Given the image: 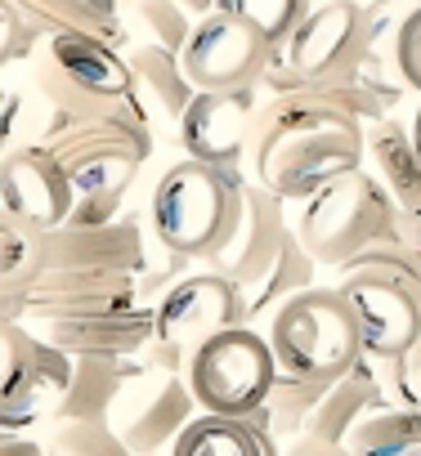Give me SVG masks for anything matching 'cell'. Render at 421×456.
Instances as JSON below:
<instances>
[{
	"label": "cell",
	"mask_w": 421,
	"mask_h": 456,
	"mask_svg": "<svg viewBox=\"0 0 421 456\" xmlns=\"http://www.w3.org/2000/svg\"><path fill=\"white\" fill-rule=\"evenodd\" d=\"M41 32L28 23V14L14 5V0H5V45H0V54H5V63H14V59H23L28 50H32V41H37Z\"/></svg>",
	"instance_id": "32"
},
{
	"label": "cell",
	"mask_w": 421,
	"mask_h": 456,
	"mask_svg": "<svg viewBox=\"0 0 421 456\" xmlns=\"http://www.w3.org/2000/svg\"><path fill=\"white\" fill-rule=\"evenodd\" d=\"M265 103H269L265 81L238 86V90H197L193 103L184 108V117L175 121L184 157L206 161V166H225V170H243V161L252 157V130H256V117Z\"/></svg>",
	"instance_id": "11"
},
{
	"label": "cell",
	"mask_w": 421,
	"mask_h": 456,
	"mask_svg": "<svg viewBox=\"0 0 421 456\" xmlns=\"http://www.w3.org/2000/svg\"><path fill=\"white\" fill-rule=\"evenodd\" d=\"M0 210L10 224L37 228V233H54L77 210V188L63 170V161L45 143H23L19 152H5V170H0Z\"/></svg>",
	"instance_id": "15"
},
{
	"label": "cell",
	"mask_w": 421,
	"mask_h": 456,
	"mask_svg": "<svg viewBox=\"0 0 421 456\" xmlns=\"http://www.w3.org/2000/svg\"><path fill=\"white\" fill-rule=\"evenodd\" d=\"M95 10H103V14H117V0H90Z\"/></svg>",
	"instance_id": "37"
},
{
	"label": "cell",
	"mask_w": 421,
	"mask_h": 456,
	"mask_svg": "<svg viewBox=\"0 0 421 456\" xmlns=\"http://www.w3.org/2000/svg\"><path fill=\"white\" fill-rule=\"evenodd\" d=\"M210 5H216V0H210Z\"/></svg>",
	"instance_id": "41"
},
{
	"label": "cell",
	"mask_w": 421,
	"mask_h": 456,
	"mask_svg": "<svg viewBox=\"0 0 421 456\" xmlns=\"http://www.w3.org/2000/svg\"><path fill=\"white\" fill-rule=\"evenodd\" d=\"M170 456H283L274 429L260 416L202 411L170 447Z\"/></svg>",
	"instance_id": "20"
},
{
	"label": "cell",
	"mask_w": 421,
	"mask_h": 456,
	"mask_svg": "<svg viewBox=\"0 0 421 456\" xmlns=\"http://www.w3.org/2000/svg\"><path fill=\"white\" fill-rule=\"evenodd\" d=\"M41 143L63 161L72 188H77V224H95V219H112L126 188L135 183L139 166L148 161L153 148V130H148V112L126 108V112H108V117H72L54 108L50 130L41 134Z\"/></svg>",
	"instance_id": "2"
},
{
	"label": "cell",
	"mask_w": 421,
	"mask_h": 456,
	"mask_svg": "<svg viewBox=\"0 0 421 456\" xmlns=\"http://www.w3.org/2000/svg\"><path fill=\"white\" fill-rule=\"evenodd\" d=\"M350 456H421V407H381L350 438Z\"/></svg>",
	"instance_id": "25"
},
{
	"label": "cell",
	"mask_w": 421,
	"mask_h": 456,
	"mask_svg": "<svg viewBox=\"0 0 421 456\" xmlns=\"http://www.w3.org/2000/svg\"><path fill=\"white\" fill-rule=\"evenodd\" d=\"M314 269H318V260L305 251V242L296 238V228L287 233V242H283V251H278V260L269 265V273L247 291V309H252V322L256 318H274L287 300H296L301 291H310L314 287Z\"/></svg>",
	"instance_id": "23"
},
{
	"label": "cell",
	"mask_w": 421,
	"mask_h": 456,
	"mask_svg": "<svg viewBox=\"0 0 421 456\" xmlns=\"http://www.w3.org/2000/svg\"><path fill=\"white\" fill-rule=\"evenodd\" d=\"M278 371L301 380H341L363 362V340L341 287H310L269 318Z\"/></svg>",
	"instance_id": "6"
},
{
	"label": "cell",
	"mask_w": 421,
	"mask_h": 456,
	"mask_svg": "<svg viewBox=\"0 0 421 456\" xmlns=\"http://www.w3.org/2000/svg\"><path fill=\"white\" fill-rule=\"evenodd\" d=\"M341 296L354 314L363 358H403L421 336V291L381 273H341Z\"/></svg>",
	"instance_id": "14"
},
{
	"label": "cell",
	"mask_w": 421,
	"mask_h": 456,
	"mask_svg": "<svg viewBox=\"0 0 421 456\" xmlns=\"http://www.w3.org/2000/svg\"><path fill=\"white\" fill-rule=\"evenodd\" d=\"M0 456H50V447H45V443H28V438L5 434V447H0Z\"/></svg>",
	"instance_id": "34"
},
{
	"label": "cell",
	"mask_w": 421,
	"mask_h": 456,
	"mask_svg": "<svg viewBox=\"0 0 421 456\" xmlns=\"http://www.w3.org/2000/svg\"><path fill=\"white\" fill-rule=\"evenodd\" d=\"M130 10H135V23L144 28L148 41H157L166 50H184L197 19L216 5H210V0H135Z\"/></svg>",
	"instance_id": "28"
},
{
	"label": "cell",
	"mask_w": 421,
	"mask_h": 456,
	"mask_svg": "<svg viewBox=\"0 0 421 456\" xmlns=\"http://www.w3.org/2000/svg\"><path fill=\"white\" fill-rule=\"evenodd\" d=\"M403 238H408V242H412V251L421 256V210L403 215Z\"/></svg>",
	"instance_id": "35"
},
{
	"label": "cell",
	"mask_w": 421,
	"mask_h": 456,
	"mask_svg": "<svg viewBox=\"0 0 421 456\" xmlns=\"http://www.w3.org/2000/svg\"><path fill=\"white\" fill-rule=\"evenodd\" d=\"M41 90L50 108L72 112V117H108L139 108V81L126 59L103 37H54L45 41L41 59Z\"/></svg>",
	"instance_id": "8"
},
{
	"label": "cell",
	"mask_w": 421,
	"mask_h": 456,
	"mask_svg": "<svg viewBox=\"0 0 421 456\" xmlns=\"http://www.w3.org/2000/svg\"><path fill=\"white\" fill-rule=\"evenodd\" d=\"M381 407H390V398H385V389H381L376 362L363 358L354 371H345L341 380H332V385L323 389V398H318V407H314V416H310V425H305L301 438H318V443L345 447V438H350L372 411H381Z\"/></svg>",
	"instance_id": "17"
},
{
	"label": "cell",
	"mask_w": 421,
	"mask_h": 456,
	"mask_svg": "<svg viewBox=\"0 0 421 456\" xmlns=\"http://www.w3.org/2000/svg\"><path fill=\"white\" fill-rule=\"evenodd\" d=\"M283 456H350V452L336 443H318V438H292L283 447Z\"/></svg>",
	"instance_id": "33"
},
{
	"label": "cell",
	"mask_w": 421,
	"mask_h": 456,
	"mask_svg": "<svg viewBox=\"0 0 421 456\" xmlns=\"http://www.w3.org/2000/svg\"><path fill=\"white\" fill-rule=\"evenodd\" d=\"M372 50V19L359 0H314L287 41L269 45L265 90H336Z\"/></svg>",
	"instance_id": "4"
},
{
	"label": "cell",
	"mask_w": 421,
	"mask_h": 456,
	"mask_svg": "<svg viewBox=\"0 0 421 456\" xmlns=\"http://www.w3.org/2000/svg\"><path fill=\"white\" fill-rule=\"evenodd\" d=\"M252 309H247V291L216 273V269H197L175 278V287H166V296L153 305V345H148V362L153 367H170L184 371L188 354L234 327H247Z\"/></svg>",
	"instance_id": "7"
},
{
	"label": "cell",
	"mask_w": 421,
	"mask_h": 456,
	"mask_svg": "<svg viewBox=\"0 0 421 456\" xmlns=\"http://www.w3.org/2000/svg\"><path fill=\"white\" fill-rule=\"evenodd\" d=\"M243 170L206 166V161H175L161 170L148 197V233L166 256L206 260L216 251L243 210Z\"/></svg>",
	"instance_id": "3"
},
{
	"label": "cell",
	"mask_w": 421,
	"mask_h": 456,
	"mask_svg": "<svg viewBox=\"0 0 421 456\" xmlns=\"http://www.w3.org/2000/svg\"><path fill=\"white\" fill-rule=\"evenodd\" d=\"M412 385H417V394H421V371H417V376H412Z\"/></svg>",
	"instance_id": "38"
},
{
	"label": "cell",
	"mask_w": 421,
	"mask_h": 456,
	"mask_svg": "<svg viewBox=\"0 0 421 456\" xmlns=\"http://www.w3.org/2000/svg\"><path fill=\"white\" fill-rule=\"evenodd\" d=\"M332 94H341V103L359 117V121H385L390 117V108H399V99L408 94V86L399 81V72H394V63H390V54H385V45H372L363 59H359V68L332 90Z\"/></svg>",
	"instance_id": "21"
},
{
	"label": "cell",
	"mask_w": 421,
	"mask_h": 456,
	"mask_svg": "<svg viewBox=\"0 0 421 456\" xmlns=\"http://www.w3.org/2000/svg\"><path fill=\"white\" fill-rule=\"evenodd\" d=\"M45 447H50V456H135L108 420H72V425H54V434H50Z\"/></svg>",
	"instance_id": "30"
},
{
	"label": "cell",
	"mask_w": 421,
	"mask_h": 456,
	"mask_svg": "<svg viewBox=\"0 0 421 456\" xmlns=\"http://www.w3.org/2000/svg\"><path fill=\"white\" fill-rule=\"evenodd\" d=\"M327 385H332V380H301V376L278 371V380H274V389H269V403H265L256 416L274 429V438H301Z\"/></svg>",
	"instance_id": "27"
},
{
	"label": "cell",
	"mask_w": 421,
	"mask_h": 456,
	"mask_svg": "<svg viewBox=\"0 0 421 456\" xmlns=\"http://www.w3.org/2000/svg\"><path fill=\"white\" fill-rule=\"evenodd\" d=\"M363 143H367V166L385 183L394 206L403 215L421 210V157L412 148V130L403 121L385 117V121H372L363 130Z\"/></svg>",
	"instance_id": "19"
},
{
	"label": "cell",
	"mask_w": 421,
	"mask_h": 456,
	"mask_svg": "<svg viewBox=\"0 0 421 456\" xmlns=\"http://www.w3.org/2000/svg\"><path fill=\"white\" fill-rule=\"evenodd\" d=\"M139 371V362L130 358H112V354H86L72 362V380L54 407V425H72V420H108L126 380Z\"/></svg>",
	"instance_id": "18"
},
{
	"label": "cell",
	"mask_w": 421,
	"mask_h": 456,
	"mask_svg": "<svg viewBox=\"0 0 421 456\" xmlns=\"http://www.w3.org/2000/svg\"><path fill=\"white\" fill-rule=\"evenodd\" d=\"M157 456H170V452H157Z\"/></svg>",
	"instance_id": "39"
},
{
	"label": "cell",
	"mask_w": 421,
	"mask_h": 456,
	"mask_svg": "<svg viewBox=\"0 0 421 456\" xmlns=\"http://www.w3.org/2000/svg\"><path fill=\"white\" fill-rule=\"evenodd\" d=\"M188 389L202 411L216 416H256L269 403V389L278 380V358L269 349V336H260L252 322L202 340L188 354Z\"/></svg>",
	"instance_id": "9"
},
{
	"label": "cell",
	"mask_w": 421,
	"mask_h": 456,
	"mask_svg": "<svg viewBox=\"0 0 421 456\" xmlns=\"http://www.w3.org/2000/svg\"><path fill=\"white\" fill-rule=\"evenodd\" d=\"M363 121L332 90L269 94L252 130V179L283 201H305L332 179L363 170Z\"/></svg>",
	"instance_id": "1"
},
{
	"label": "cell",
	"mask_w": 421,
	"mask_h": 456,
	"mask_svg": "<svg viewBox=\"0 0 421 456\" xmlns=\"http://www.w3.org/2000/svg\"><path fill=\"white\" fill-rule=\"evenodd\" d=\"M126 59H130V68H135L139 94H148L166 117L179 121L184 108H188L193 94H197V86H193L188 72H184L179 50H166V45H157V41H139V45L126 50Z\"/></svg>",
	"instance_id": "22"
},
{
	"label": "cell",
	"mask_w": 421,
	"mask_h": 456,
	"mask_svg": "<svg viewBox=\"0 0 421 456\" xmlns=\"http://www.w3.org/2000/svg\"><path fill=\"white\" fill-rule=\"evenodd\" d=\"M314 5V0H216V10L225 14H238L243 23H252L269 45L287 41L292 28L305 19V10Z\"/></svg>",
	"instance_id": "29"
},
{
	"label": "cell",
	"mask_w": 421,
	"mask_h": 456,
	"mask_svg": "<svg viewBox=\"0 0 421 456\" xmlns=\"http://www.w3.org/2000/svg\"><path fill=\"white\" fill-rule=\"evenodd\" d=\"M372 45H385V54H390L399 81H403L412 94H421V0H412V5L399 14V23H394L381 41H372Z\"/></svg>",
	"instance_id": "31"
},
{
	"label": "cell",
	"mask_w": 421,
	"mask_h": 456,
	"mask_svg": "<svg viewBox=\"0 0 421 456\" xmlns=\"http://www.w3.org/2000/svg\"><path fill=\"white\" fill-rule=\"evenodd\" d=\"M359 5H367V0H359Z\"/></svg>",
	"instance_id": "40"
},
{
	"label": "cell",
	"mask_w": 421,
	"mask_h": 456,
	"mask_svg": "<svg viewBox=\"0 0 421 456\" xmlns=\"http://www.w3.org/2000/svg\"><path fill=\"white\" fill-rule=\"evenodd\" d=\"M41 273H45V233L5 219L0 224V282H5V314L14 309V300H19V314H23V300L37 287Z\"/></svg>",
	"instance_id": "26"
},
{
	"label": "cell",
	"mask_w": 421,
	"mask_h": 456,
	"mask_svg": "<svg viewBox=\"0 0 421 456\" xmlns=\"http://www.w3.org/2000/svg\"><path fill=\"white\" fill-rule=\"evenodd\" d=\"M408 130H412V148H417V157H421V99H417V108H412V121H408Z\"/></svg>",
	"instance_id": "36"
},
{
	"label": "cell",
	"mask_w": 421,
	"mask_h": 456,
	"mask_svg": "<svg viewBox=\"0 0 421 456\" xmlns=\"http://www.w3.org/2000/svg\"><path fill=\"white\" fill-rule=\"evenodd\" d=\"M287 233H292L287 201H283L278 192H269L265 183L247 179L238 224L229 228V238H225L216 251H210L202 265L216 269V273H225V278H234L243 291H252V287L269 273V265L278 260Z\"/></svg>",
	"instance_id": "16"
},
{
	"label": "cell",
	"mask_w": 421,
	"mask_h": 456,
	"mask_svg": "<svg viewBox=\"0 0 421 456\" xmlns=\"http://www.w3.org/2000/svg\"><path fill=\"white\" fill-rule=\"evenodd\" d=\"M197 416H202V407H197V398L188 389V376L170 371V367H153L144 358L139 371L126 380L108 425L121 434V443L135 456H157V452H170L175 438Z\"/></svg>",
	"instance_id": "10"
},
{
	"label": "cell",
	"mask_w": 421,
	"mask_h": 456,
	"mask_svg": "<svg viewBox=\"0 0 421 456\" xmlns=\"http://www.w3.org/2000/svg\"><path fill=\"white\" fill-rule=\"evenodd\" d=\"M28 14V23L54 41V37H103V41H121V19L95 10L90 0H14Z\"/></svg>",
	"instance_id": "24"
},
{
	"label": "cell",
	"mask_w": 421,
	"mask_h": 456,
	"mask_svg": "<svg viewBox=\"0 0 421 456\" xmlns=\"http://www.w3.org/2000/svg\"><path fill=\"white\" fill-rule=\"evenodd\" d=\"M179 59L197 90H238V86H256L265 77L269 41L238 14L206 10L197 19L193 37L184 41Z\"/></svg>",
	"instance_id": "13"
},
{
	"label": "cell",
	"mask_w": 421,
	"mask_h": 456,
	"mask_svg": "<svg viewBox=\"0 0 421 456\" xmlns=\"http://www.w3.org/2000/svg\"><path fill=\"white\" fill-rule=\"evenodd\" d=\"M292 228L318 265L345 269L359 251L399 233L403 210L394 206V197L372 170H350L327 188H318L314 197L296 201Z\"/></svg>",
	"instance_id": "5"
},
{
	"label": "cell",
	"mask_w": 421,
	"mask_h": 456,
	"mask_svg": "<svg viewBox=\"0 0 421 456\" xmlns=\"http://www.w3.org/2000/svg\"><path fill=\"white\" fill-rule=\"evenodd\" d=\"M0 354H5V362H0V420H5V434H14V425H28L37 416H54L77 358L45 336L41 340L28 336L19 322H5Z\"/></svg>",
	"instance_id": "12"
}]
</instances>
